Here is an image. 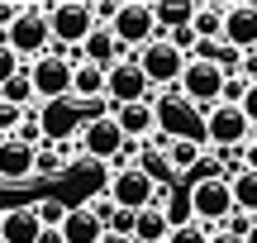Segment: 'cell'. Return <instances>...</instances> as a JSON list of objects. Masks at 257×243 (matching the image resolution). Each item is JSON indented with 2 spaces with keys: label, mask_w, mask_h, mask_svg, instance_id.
<instances>
[{
  "label": "cell",
  "mask_w": 257,
  "mask_h": 243,
  "mask_svg": "<svg viewBox=\"0 0 257 243\" xmlns=\"http://www.w3.org/2000/svg\"><path fill=\"white\" fill-rule=\"evenodd\" d=\"M48 24H53V53L67 57V62H81V43L95 34L91 0H57L48 10Z\"/></svg>",
  "instance_id": "obj_1"
},
{
  "label": "cell",
  "mask_w": 257,
  "mask_h": 243,
  "mask_svg": "<svg viewBox=\"0 0 257 243\" xmlns=\"http://www.w3.org/2000/svg\"><path fill=\"white\" fill-rule=\"evenodd\" d=\"M48 10L53 5H24V15L5 29V43L19 62H38V57L53 53V24H48Z\"/></svg>",
  "instance_id": "obj_2"
},
{
  "label": "cell",
  "mask_w": 257,
  "mask_h": 243,
  "mask_svg": "<svg viewBox=\"0 0 257 243\" xmlns=\"http://www.w3.org/2000/svg\"><path fill=\"white\" fill-rule=\"evenodd\" d=\"M224 81H229V72H224L219 62H200V57H191L176 91H181L200 114H210L214 105H224Z\"/></svg>",
  "instance_id": "obj_3"
},
{
  "label": "cell",
  "mask_w": 257,
  "mask_h": 243,
  "mask_svg": "<svg viewBox=\"0 0 257 243\" xmlns=\"http://www.w3.org/2000/svg\"><path fill=\"white\" fill-rule=\"evenodd\" d=\"M29 76H34V95H38V105H62V100H72V76H76V62H67V57H57V53H48V57H38V62H29Z\"/></svg>",
  "instance_id": "obj_4"
},
{
  "label": "cell",
  "mask_w": 257,
  "mask_h": 243,
  "mask_svg": "<svg viewBox=\"0 0 257 243\" xmlns=\"http://www.w3.org/2000/svg\"><path fill=\"white\" fill-rule=\"evenodd\" d=\"M134 57H138V67H143L148 86H157V91H172V86H181L186 62H191L186 53H176V48L167 43V34H162V38H153V43H148L143 53H134Z\"/></svg>",
  "instance_id": "obj_5"
},
{
  "label": "cell",
  "mask_w": 257,
  "mask_h": 243,
  "mask_svg": "<svg viewBox=\"0 0 257 243\" xmlns=\"http://www.w3.org/2000/svg\"><path fill=\"white\" fill-rule=\"evenodd\" d=\"M114 38H119V48L124 53H143L153 38H162V29H157V15H153V5H143V0H124V10H119V19H114Z\"/></svg>",
  "instance_id": "obj_6"
},
{
  "label": "cell",
  "mask_w": 257,
  "mask_h": 243,
  "mask_svg": "<svg viewBox=\"0 0 257 243\" xmlns=\"http://www.w3.org/2000/svg\"><path fill=\"white\" fill-rule=\"evenodd\" d=\"M233 181L229 177H219V181H195L191 186V215H195V224H229V215H233Z\"/></svg>",
  "instance_id": "obj_7"
},
{
  "label": "cell",
  "mask_w": 257,
  "mask_h": 243,
  "mask_svg": "<svg viewBox=\"0 0 257 243\" xmlns=\"http://www.w3.org/2000/svg\"><path fill=\"white\" fill-rule=\"evenodd\" d=\"M252 134L248 114L238 110V105H214L210 114H205V139H210L214 153H229V148H243Z\"/></svg>",
  "instance_id": "obj_8"
},
{
  "label": "cell",
  "mask_w": 257,
  "mask_h": 243,
  "mask_svg": "<svg viewBox=\"0 0 257 243\" xmlns=\"http://www.w3.org/2000/svg\"><path fill=\"white\" fill-rule=\"evenodd\" d=\"M105 191H110V200H114L119 210H134V215H138V210L157 205V191H162V186H157L148 172L124 167V172H110V186H105Z\"/></svg>",
  "instance_id": "obj_9"
},
{
  "label": "cell",
  "mask_w": 257,
  "mask_h": 243,
  "mask_svg": "<svg viewBox=\"0 0 257 243\" xmlns=\"http://www.w3.org/2000/svg\"><path fill=\"white\" fill-rule=\"evenodd\" d=\"M105 100L110 105H134V100H153V86H148L138 57H124L105 72Z\"/></svg>",
  "instance_id": "obj_10"
},
{
  "label": "cell",
  "mask_w": 257,
  "mask_h": 243,
  "mask_svg": "<svg viewBox=\"0 0 257 243\" xmlns=\"http://www.w3.org/2000/svg\"><path fill=\"white\" fill-rule=\"evenodd\" d=\"M76 143H81V153H86V158H95V162H114V158L124 153V143H128V139H124L119 119L110 114V119L86 124V129L76 134Z\"/></svg>",
  "instance_id": "obj_11"
},
{
  "label": "cell",
  "mask_w": 257,
  "mask_h": 243,
  "mask_svg": "<svg viewBox=\"0 0 257 243\" xmlns=\"http://www.w3.org/2000/svg\"><path fill=\"white\" fill-rule=\"evenodd\" d=\"M224 43L233 53H257V5H229V15H224Z\"/></svg>",
  "instance_id": "obj_12"
},
{
  "label": "cell",
  "mask_w": 257,
  "mask_h": 243,
  "mask_svg": "<svg viewBox=\"0 0 257 243\" xmlns=\"http://www.w3.org/2000/svg\"><path fill=\"white\" fill-rule=\"evenodd\" d=\"M34 177H38V148L5 139L0 143V181H34Z\"/></svg>",
  "instance_id": "obj_13"
},
{
  "label": "cell",
  "mask_w": 257,
  "mask_h": 243,
  "mask_svg": "<svg viewBox=\"0 0 257 243\" xmlns=\"http://www.w3.org/2000/svg\"><path fill=\"white\" fill-rule=\"evenodd\" d=\"M0 238L5 243H38L43 238V219L34 205H10L0 210Z\"/></svg>",
  "instance_id": "obj_14"
},
{
  "label": "cell",
  "mask_w": 257,
  "mask_h": 243,
  "mask_svg": "<svg viewBox=\"0 0 257 243\" xmlns=\"http://www.w3.org/2000/svg\"><path fill=\"white\" fill-rule=\"evenodd\" d=\"M114 119H119L124 139L134 143H148L157 134V105L153 100H134V105H114Z\"/></svg>",
  "instance_id": "obj_15"
},
{
  "label": "cell",
  "mask_w": 257,
  "mask_h": 243,
  "mask_svg": "<svg viewBox=\"0 0 257 243\" xmlns=\"http://www.w3.org/2000/svg\"><path fill=\"white\" fill-rule=\"evenodd\" d=\"M62 238L67 243H105L110 229L91 215V205H72V215H67V224H62Z\"/></svg>",
  "instance_id": "obj_16"
},
{
  "label": "cell",
  "mask_w": 257,
  "mask_h": 243,
  "mask_svg": "<svg viewBox=\"0 0 257 243\" xmlns=\"http://www.w3.org/2000/svg\"><path fill=\"white\" fill-rule=\"evenodd\" d=\"M124 48H119V38H114V29H95L91 38L81 43V62H95V67H105L110 72L114 62H124Z\"/></svg>",
  "instance_id": "obj_17"
},
{
  "label": "cell",
  "mask_w": 257,
  "mask_h": 243,
  "mask_svg": "<svg viewBox=\"0 0 257 243\" xmlns=\"http://www.w3.org/2000/svg\"><path fill=\"white\" fill-rule=\"evenodd\" d=\"M86 100H105V67L95 62H76V76H72V105H86Z\"/></svg>",
  "instance_id": "obj_18"
},
{
  "label": "cell",
  "mask_w": 257,
  "mask_h": 243,
  "mask_svg": "<svg viewBox=\"0 0 257 243\" xmlns=\"http://www.w3.org/2000/svg\"><path fill=\"white\" fill-rule=\"evenodd\" d=\"M134 238H138V243H167V238H172V219H167V210H157V205L138 210Z\"/></svg>",
  "instance_id": "obj_19"
},
{
  "label": "cell",
  "mask_w": 257,
  "mask_h": 243,
  "mask_svg": "<svg viewBox=\"0 0 257 243\" xmlns=\"http://www.w3.org/2000/svg\"><path fill=\"white\" fill-rule=\"evenodd\" d=\"M224 15H229V5H195V38L200 43H224Z\"/></svg>",
  "instance_id": "obj_20"
},
{
  "label": "cell",
  "mask_w": 257,
  "mask_h": 243,
  "mask_svg": "<svg viewBox=\"0 0 257 243\" xmlns=\"http://www.w3.org/2000/svg\"><path fill=\"white\" fill-rule=\"evenodd\" d=\"M200 158H205V143H195V139H172V143H167L172 172H186V177H191V172L200 167Z\"/></svg>",
  "instance_id": "obj_21"
},
{
  "label": "cell",
  "mask_w": 257,
  "mask_h": 243,
  "mask_svg": "<svg viewBox=\"0 0 257 243\" xmlns=\"http://www.w3.org/2000/svg\"><path fill=\"white\" fill-rule=\"evenodd\" d=\"M229 181H233V205H238L243 215H252V219H257V172L243 167V172H233Z\"/></svg>",
  "instance_id": "obj_22"
},
{
  "label": "cell",
  "mask_w": 257,
  "mask_h": 243,
  "mask_svg": "<svg viewBox=\"0 0 257 243\" xmlns=\"http://www.w3.org/2000/svg\"><path fill=\"white\" fill-rule=\"evenodd\" d=\"M153 15H157V29L162 34H176V29H191L195 5H153Z\"/></svg>",
  "instance_id": "obj_23"
},
{
  "label": "cell",
  "mask_w": 257,
  "mask_h": 243,
  "mask_svg": "<svg viewBox=\"0 0 257 243\" xmlns=\"http://www.w3.org/2000/svg\"><path fill=\"white\" fill-rule=\"evenodd\" d=\"M138 172H148V177H153L157 186H167V181L176 177V172H172V162H167V153L148 148V143H143V158H138Z\"/></svg>",
  "instance_id": "obj_24"
},
{
  "label": "cell",
  "mask_w": 257,
  "mask_h": 243,
  "mask_svg": "<svg viewBox=\"0 0 257 243\" xmlns=\"http://www.w3.org/2000/svg\"><path fill=\"white\" fill-rule=\"evenodd\" d=\"M34 210H38V219H43V229H62L67 224V215H72V205H62V200H34Z\"/></svg>",
  "instance_id": "obj_25"
},
{
  "label": "cell",
  "mask_w": 257,
  "mask_h": 243,
  "mask_svg": "<svg viewBox=\"0 0 257 243\" xmlns=\"http://www.w3.org/2000/svg\"><path fill=\"white\" fill-rule=\"evenodd\" d=\"M62 167H67V153L57 143H43L38 148V177H62Z\"/></svg>",
  "instance_id": "obj_26"
},
{
  "label": "cell",
  "mask_w": 257,
  "mask_h": 243,
  "mask_svg": "<svg viewBox=\"0 0 257 243\" xmlns=\"http://www.w3.org/2000/svg\"><path fill=\"white\" fill-rule=\"evenodd\" d=\"M86 205H91V215L100 219L105 229H110V224H114V215H119V205H114V200H110V191H100V196H91V200H86Z\"/></svg>",
  "instance_id": "obj_27"
},
{
  "label": "cell",
  "mask_w": 257,
  "mask_h": 243,
  "mask_svg": "<svg viewBox=\"0 0 257 243\" xmlns=\"http://www.w3.org/2000/svg\"><path fill=\"white\" fill-rule=\"evenodd\" d=\"M24 67H29V62H19V57L10 53V43H0V91H5V81H15Z\"/></svg>",
  "instance_id": "obj_28"
},
{
  "label": "cell",
  "mask_w": 257,
  "mask_h": 243,
  "mask_svg": "<svg viewBox=\"0 0 257 243\" xmlns=\"http://www.w3.org/2000/svg\"><path fill=\"white\" fill-rule=\"evenodd\" d=\"M167 243H210V229L205 224H186V229H172Z\"/></svg>",
  "instance_id": "obj_29"
},
{
  "label": "cell",
  "mask_w": 257,
  "mask_h": 243,
  "mask_svg": "<svg viewBox=\"0 0 257 243\" xmlns=\"http://www.w3.org/2000/svg\"><path fill=\"white\" fill-rule=\"evenodd\" d=\"M19 15H24V5H19V0H0V34H5Z\"/></svg>",
  "instance_id": "obj_30"
},
{
  "label": "cell",
  "mask_w": 257,
  "mask_h": 243,
  "mask_svg": "<svg viewBox=\"0 0 257 243\" xmlns=\"http://www.w3.org/2000/svg\"><path fill=\"white\" fill-rule=\"evenodd\" d=\"M238 110H243V114H248V124H252V129H257V81L248 86V95H243V105H238Z\"/></svg>",
  "instance_id": "obj_31"
},
{
  "label": "cell",
  "mask_w": 257,
  "mask_h": 243,
  "mask_svg": "<svg viewBox=\"0 0 257 243\" xmlns=\"http://www.w3.org/2000/svg\"><path fill=\"white\" fill-rule=\"evenodd\" d=\"M243 167L257 172V143H248V148H243Z\"/></svg>",
  "instance_id": "obj_32"
},
{
  "label": "cell",
  "mask_w": 257,
  "mask_h": 243,
  "mask_svg": "<svg viewBox=\"0 0 257 243\" xmlns=\"http://www.w3.org/2000/svg\"><path fill=\"white\" fill-rule=\"evenodd\" d=\"M210 243H243V238H233L229 229H214V234H210Z\"/></svg>",
  "instance_id": "obj_33"
},
{
  "label": "cell",
  "mask_w": 257,
  "mask_h": 243,
  "mask_svg": "<svg viewBox=\"0 0 257 243\" xmlns=\"http://www.w3.org/2000/svg\"><path fill=\"white\" fill-rule=\"evenodd\" d=\"M38 243H67V238H62V229H43V238H38Z\"/></svg>",
  "instance_id": "obj_34"
},
{
  "label": "cell",
  "mask_w": 257,
  "mask_h": 243,
  "mask_svg": "<svg viewBox=\"0 0 257 243\" xmlns=\"http://www.w3.org/2000/svg\"><path fill=\"white\" fill-rule=\"evenodd\" d=\"M105 243H138V238H119V234H110V238H105Z\"/></svg>",
  "instance_id": "obj_35"
},
{
  "label": "cell",
  "mask_w": 257,
  "mask_h": 243,
  "mask_svg": "<svg viewBox=\"0 0 257 243\" xmlns=\"http://www.w3.org/2000/svg\"><path fill=\"white\" fill-rule=\"evenodd\" d=\"M243 243H257V224H252V234H248V238H243Z\"/></svg>",
  "instance_id": "obj_36"
},
{
  "label": "cell",
  "mask_w": 257,
  "mask_h": 243,
  "mask_svg": "<svg viewBox=\"0 0 257 243\" xmlns=\"http://www.w3.org/2000/svg\"><path fill=\"white\" fill-rule=\"evenodd\" d=\"M0 43H5V34H0Z\"/></svg>",
  "instance_id": "obj_37"
},
{
  "label": "cell",
  "mask_w": 257,
  "mask_h": 243,
  "mask_svg": "<svg viewBox=\"0 0 257 243\" xmlns=\"http://www.w3.org/2000/svg\"><path fill=\"white\" fill-rule=\"evenodd\" d=\"M0 243H5V238H0Z\"/></svg>",
  "instance_id": "obj_38"
}]
</instances>
